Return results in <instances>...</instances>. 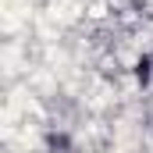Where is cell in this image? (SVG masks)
I'll return each instance as SVG.
<instances>
[]
</instances>
